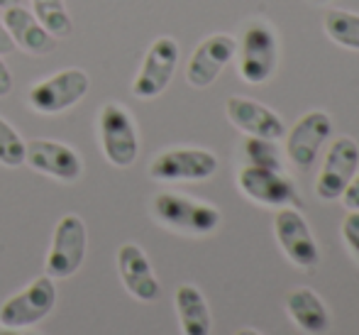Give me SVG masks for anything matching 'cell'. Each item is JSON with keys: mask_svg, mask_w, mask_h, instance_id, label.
<instances>
[{"mask_svg": "<svg viewBox=\"0 0 359 335\" xmlns=\"http://www.w3.org/2000/svg\"><path fill=\"white\" fill-rule=\"evenodd\" d=\"M359 147L352 137H337L332 140L330 150L323 162V169L316 179V194L320 201H335L342 196L345 186L357 174Z\"/></svg>", "mask_w": 359, "mask_h": 335, "instance_id": "obj_9", "label": "cell"}, {"mask_svg": "<svg viewBox=\"0 0 359 335\" xmlns=\"http://www.w3.org/2000/svg\"><path fill=\"white\" fill-rule=\"evenodd\" d=\"M274 235L284 255L301 269H313L318 265V245L308 228L306 218L291 206H284L274 216Z\"/></svg>", "mask_w": 359, "mask_h": 335, "instance_id": "obj_10", "label": "cell"}, {"mask_svg": "<svg viewBox=\"0 0 359 335\" xmlns=\"http://www.w3.org/2000/svg\"><path fill=\"white\" fill-rule=\"evenodd\" d=\"M325 34L335 44L359 52V15L350 10H327L323 20Z\"/></svg>", "mask_w": 359, "mask_h": 335, "instance_id": "obj_20", "label": "cell"}, {"mask_svg": "<svg viewBox=\"0 0 359 335\" xmlns=\"http://www.w3.org/2000/svg\"><path fill=\"white\" fill-rule=\"evenodd\" d=\"M342 237H345L350 252L359 260V211H350L342 221Z\"/></svg>", "mask_w": 359, "mask_h": 335, "instance_id": "obj_24", "label": "cell"}, {"mask_svg": "<svg viewBox=\"0 0 359 335\" xmlns=\"http://www.w3.org/2000/svg\"><path fill=\"white\" fill-rule=\"evenodd\" d=\"M176 313H179L181 333L184 335H210V311L205 296L194 284H181L176 289Z\"/></svg>", "mask_w": 359, "mask_h": 335, "instance_id": "obj_19", "label": "cell"}, {"mask_svg": "<svg viewBox=\"0 0 359 335\" xmlns=\"http://www.w3.org/2000/svg\"><path fill=\"white\" fill-rule=\"evenodd\" d=\"M86 223L79 216L69 213L54 228V237H52V247H49L47 255V277L52 279H67L72 274L79 272V267L86 260Z\"/></svg>", "mask_w": 359, "mask_h": 335, "instance_id": "obj_5", "label": "cell"}, {"mask_svg": "<svg viewBox=\"0 0 359 335\" xmlns=\"http://www.w3.org/2000/svg\"><path fill=\"white\" fill-rule=\"evenodd\" d=\"M237 59H240V76L247 84L259 86L271 79L279 59V44L274 29L264 20H252L245 27L237 44Z\"/></svg>", "mask_w": 359, "mask_h": 335, "instance_id": "obj_1", "label": "cell"}, {"mask_svg": "<svg viewBox=\"0 0 359 335\" xmlns=\"http://www.w3.org/2000/svg\"><path fill=\"white\" fill-rule=\"evenodd\" d=\"M176 64H179V42L174 37L154 39L144 54L142 69L133 81V93L144 100L164 93L174 79Z\"/></svg>", "mask_w": 359, "mask_h": 335, "instance_id": "obj_8", "label": "cell"}, {"mask_svg": "<svg viewBox=\"0 0 359 335\" xmlns=\"http://www.w3.org/2000/svg\"><path fill=\"white\" fill-rule=\"evenodd\" d=\"M90 88V79L83 69H64L29 88L27 100L37 113L57 115L74 108Z\"/></svg>", "mask_w": 359, "mask_h": 335, "instance_id": "obj_4", "label": "cell"}, {"mask_svg": "<svg viewBox=\"0 0 359 335\" xmlns=\"http://www.w3.org/2000/svg\"><path fill=\"white\" fill-rule=\"evenodd\" d=\"M235 335H259L257 331H252V328H242V331H237Z\"/></svg>", "mask_w": 359, "mask_h": 335, "instance_id": "obj_29", "label": "cell"}, {"mask_svg": "<svg viewBox=\"0 0 359 335\" xmlns=\"http://www.w3.org/2000/svg\"><path fill=\"white\" fill-rule=\"evenodd\" d=\"M235 54H237L235 37L222 32L210 34L191 54L189 67H186V81L194 88H208L217 76H220V71L235 59Z\"/></svg>", "mask_w": 359, "mask_h": 335, "instance_id": "obj_13", "label": "cell"}, {"mask_svg": "<svg viewBox=\"0 0 359 335\" xmlns=\"http://www.w3.org/2000/svg\"><path fill=\"white\" fill-rule=\"evenodd\" d=\"M100 145L103 155L118 169H128L140 155V137L135 120L120 103H105L100 110Z\"/></svg>", "mask_w": 359, "mask_h": 335, "instance_id": "obj_3", "label": "cell"}, {"mask_svg": "<svg viewBox=\"0 0 359 335\" xmlns=\"http://www.w3.org/2000/svg\"><path fill=\"white\" fill-rule=\"evenodd\" d=\"M32 8H34V18L42 22V27L52 37L64 39L74 32V22L69 18L64 0H32Z\"/></svg>", "mask_w": 359, "mask_h": 335, "instance_id": "obj_21", "label": "cell"}, {"mask_svg": "<svg viewBox=\"0 0 359 335\" xmlns=\"http://www.w3.org/2000/svg\"><path fill=\"white\" fill-rule=\"evenodd\" d=\"M3 22L13 37L15 47L25 49L29 54H49L57 49V37L42 27L34 13L25 10L22 5H10L3 13Z\"/></svg>", "mask_w": 359, "mask_h": 335, "instance_id": "obj_17", "label": "cell"}, {"mask_svg": "<svg viewBox=\"0 0 359 335\" xmlns=\"http://www.w3.org/2000/svg\"><path fill=\"white\" fill-rule=\"evenodd\" d=\"M25 162L39 174L59 181H76L83 171V162L69 145L54 140H32L25 147Z\"/></svg>", "mask_w": 359, "mask_h": 335, "instance_id": "obj_14", "label": "cell"}, {"mask_svg": "<svg viewBox=\"0 0 359 335\" xmlns=\"http://www.w3.org/2000/svg\"><path fill=\"white\" fill-rule=\"evenodd\" d=\"M118 269L120 279H123L125 289L133 294L135 298L149 303L159 298V282L154 277L149 260H147L144 250L135 242H125L118 250Z\"/></svg>", "mask_w": 359, "mask_h": 335, "instance_id": "obj_16", "label": "cell"}, {"mask_svg": "<svg viewBox=\"0 0 359 335\" xmlns=\"http://www.w3.org/2000/svg\"><path fill=\"white\" fill-rule=\"evenodd\" d=\"M156 221H161L166 228L189 235H208L220 225V211L210 203L186 199L179 194H159L151 201Z\"/></svg>", "mask_w": 359, "mask_h": 335, "instance_id": "obj_2", "label": "cell"}, {"mask_svg": "<svg viewBox=\"0 0 359 335\" xmlns=\"http://www.w3.org/2000/svg\"><path fill=\"white\" fill-rule=\"evenodd\" d=\"M340 199L345 201L347 211H359V174L352 176L350 184L345 186V191H342Z\"/></svg>", "mask_w": 359, "mask_h": 335, "instance_id": "obj_25", "label": "cell"}, {"mask_svg": "<svg viewBox=\"0 0 359 335\" xmlns=\"http://www.w3.org/2000/svg\"><path fill=\"white\" fill-rule=\"evenodd\" d=\"M10 5H18V0H0V8H10Z\"/></svg>", "mask_w": 359, "mask_h": 335, "instance_id": "obj_30", "label": "cell"}, {"mask_svg": "<svg viewBox=\"0 0 359 335\" xmlns=\"http://www.w3.org/2000/svg\"><path fill=\"white\" fill-rule=\"evenodd\" d=\"M25 147L27 142H22L18 130L0 118V164L20 166L25 162Z\"/></svg>", "mask_w": 359, "mask_h": 335, "instance_id": "obj_23", "label": "cell"}, {"mask_svg": "<svg viewBox=\"0 0 359 335\" xmlns=\"http://www.w3.org/2000/svg\"><path fill=\"white\" fill-rule=\"evenodd\" d=\"M318 3H325V0H318Z\"/></svg>", "mask_w": 359, "mask_h": 335, "instance_id": "obj_31", "label": "cell"}, {"mask_svg": "<svg viewBox=\"0 0 359 335\" xmlns=\"http://www.w3.org/2000/svg\"><path fill=\"white\" fill-rule=\"evenodd\" d=\"M245 157H247V164H252V166H264V169L281 171L279 150H276L274 140H264V137H247L245 140Z\"/></svg>", "mask_w": 359, "mask_h": 335, "instance_id": "obj_22", "label": "cell"}, {"mask_svg": "<svg viewBox=\"0 0 359 335\" xmlns=\"http://www.w3.org/2000/svg\"><path fill=\"white\" fill-rule=\"evenodd\" d=\"M10 91H13V74H10L8 64L3 62V57H0V98H5Z\"/></svg>", "mask_w": 359, "mask_h": 335, "instance_id": "obj_26", "label": "cell"}, {"mask_svg": "<svg viewBox=\"0 0 359 335\" xmlns=\"http://www.w3.org/2000/svg\"><path fill=\"white\" fill-rule=\"evenodd\" d=\"M217 171V157L198 147H176L154 157L149 176L156 181H203Z\"/></svg>", "mask_w": 359, "mask_h": 335, "instance_id": "obj_7", "label": "cell"}, {"mask_svg": "<svg viewBox=\"0 0 359 335\" xmlns=\"http://www.w3.org/2000/svg\"><path fill=\"white\" fill-rule=\"evenodd\" d=\"M330 133L332 123L323 110H311L301 115L286 135V155L291 164L298 169H311Z\"/></svg>", "mask_w": 359, "mask_h": 335, "instance_id": "obj_11", "label": "cell"}, {"mask_svg": "<svg viewBox=\"0 0 359 335\" xmlns=\"http://www.w3.org/2000/svg\"><path fill=\"white\" fill-rule=\"evenodd\" d=\"M237 186L240 191L262 206L284 208L298 203V194L293 181L276 169H264V166L245 164L237 174Z\"/></svg>", "mask_w": 359, "mask_h": 335, "instance_id": "obj_12", "label": "cell"}, {"mask_svg": "<svg viewBox=\"0 0 359 335\" xmlns=\"http://www.w3.org/2000/svg\"><path fill=\"white\" fill-rule=\"evenodd\" d=\"M13 52H15V42L10 37L8 27H5V22L0 20V54H13Z\"/></svg>", "mask_w": 359, "mask_h": 335, "instance_id": "obj_27", "label": "cell"}, {"mask_svg": "<svg viewBox=\"0 0 359 335\" xmlns=\"http://www.w3.org/2000/svg\"><path fill=\"white\" fill-rule=\"evenodd\" d=\"M286 311L291 313L293 323L306 333H323L330 326V316L325 311V303L320 301L313 289H293L286 296Z\"/></svg>", "mask_w": 359, "mask_h": 335, "instance_id": "obj_18", "label": "cell"}, {"mask_svg": "<svg viewBox=\"0 0 359 335\" xmlns=\"http://www.w3.org/2000/svg\"><path fill=\"white\" fill-rule=\"evenodd\" d=\"M0 335H29V333H25V328H8V326H3V328H0Z\"/></svg>", "mask_w": 359, "mask_h": 335, "instance_id": "obj_28", "label": "cell"}, {"mask_svg": "<svg viewBox=\"0 0 359 335\" xmlns=\"http://www.w3.org/2000/svg\"><path fill=\"white\" fill-rule=\"evenodd\" d=\"M225 113H227V120L247 137L281 140V137L286 135V128L279 115L266 108V105L257 103V100L242 98V96H230L225 103Z\"/></svg>", "mask_w": 359, "mask_h": 335, "instance_id": "obj_15", "label": "cell"}, {"mask_svg": "<svg viewBox=\"0 0 359 335\" xmlns=\"http://www.w3.org/2000/svg\"><path fill=\"white\" fill-rule=\"evenodd\" d=\"M54 303H57V287H54L52 277H39L0 306V326L29 328L47 318Z\"/></svg>", "mask_w": 359, "mask_h": 335, "instance_id": "obj_6", "label": "cell"}]
</instances>
